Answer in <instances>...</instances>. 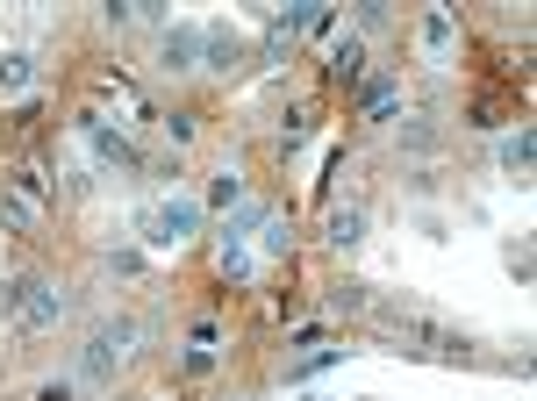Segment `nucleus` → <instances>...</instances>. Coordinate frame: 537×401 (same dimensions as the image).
Here are the masks:
<instances>
[{
    "label": "nucleus",
    "mask_w": 537,
    "mask_h": 401,
    "mask_svg": "<svg viewBox=\"0 0 537 401\" xmlns=\"http://www.w3.org/2000/svg\"><path fill=\"white\" fill-rule=\"evenodd\" d=\"M129 344H137V323H101L94 337H86V351H79V373L86 380H108L129 359Z\"/></svg>",
    "instance_id": "1"
},
{
    "label": "nucleus",
    "mask_w": 537,
    "mask_h": 401,
    "mask_svg": "<svg viewBox=\"0 0 537 401\" xmlns=\"http://www.w3.org/2000/svg\"><path fill=\"white\" fill-rule=\"evenodd\" d=\"M194 222H201V208H194V201H151L137 230H144V244L172 251V244H187V237H194Z\"/></svg>",
    "instance_id": "2"
},
{
    "label": "nucleus",
    "mask_w": 537,
    "mask_h": 401,
    "mask_svg": "<svg viewBox=\"0 0 537 401\" xmlns=\"http://www.w3.org/2000/svg\"><path fill=\"white\" fill-rule=\"evenodd\" d=\"M330 72H337V79H358V72H366V51H358V36H344V43H337Z\"/></svg>",
    "instance_id": "10"
},
{
    "label": "nucleus",
    "mask_w": 537,
    "mask_h": 401,
    "mask_svg": "<svg viewBox=\"0 0 537 401\" xmlns=\"http://www.w3.org/2000/svg\"><path fill=\"white\" fill-rule=\"evenodd\" d=\"M0 230L29 237V230H36V208H29V201H15V194H0Z\"/></svg>",
    "instance_id": "8"
},
{
    "label": "nucleus",
    "mask_w": 537,
    "mask_h": 401,
    "mask_svg": "<svg viewBox=\"0 0 537 401\" xmlns=\"http://www.w3.org/2000/svg\"><path fill=\"white\" fill-rule=\"evenodd\" d=\"M65 316V294H58V280H22V330H51Z\"/></svg>",
    "instance_id": "3"
},
{
    "label": "nucleus",
    "mask_w": 537,
    "mask_h": 401,
    "mask_svg": "<svg viewBox=\"0 0 537 401\" xmlns=\"http://www.w3.org/2000/svg\"><path fill=\"white\" fill-rule=\"evenodd\" d=\"M165 65L172 72H201V29L194 22H172L165 29Z\"/></svg>",
    "instance_id": "5"
},
{
    "label": "nucleus",
    "mask_w": 537,
    "mask_h": 401,
    "mask_svg": "<svg viewBox=\"0 0 537 401\" xmlns=\"http://www.w3.org/2000/svg\"><path fill=\"white\" fill-rule=\"evenodd\" d=\"M79 137H86V144H94V151H101L108 165H137V144H129V137H122V129H108L101 115H79Z\"/></svg>",
    "instance_id": "4"
},
{
    "label": "nucleus",
    "mask_w": 537,
    "mask_h": 401,
    "mask_svg": "<svg viewBox=\"0 0 537 401\" xmlns=\"http://www.w3.org/2000/svg\"><path fill=\"white\" fill-rule=\"evenodd\" d=\"M358 230H366V215H358V208H330V244H337V251L358 244Z\"/></svg>",
    "instance_id": "9"
},
{
    "label": "nucleus",
    "mask_w": 537,
    "mask_h": 401,
    "mask_svg": "<svg viewBox=\"0 0 537 401\" xmlns=\"http://www.w3.org/2000/svg\"><path fill=\"white\" fill-rule=\"evenodd\" d=\"M0 316H22V280H0Z\"/></svg>",
    "instance_id": "16"
},
{
    "label": "nucleus",
    "mask_w": 537,
    "mask_h": 401,
    "mask_svg": "<svg viewBox=\"0 0 537 401\" xmlns=\"http://www.w3.org/2000/svg\"><path fill=\"white\" fill-rule=\"evenodd\" d=\"M330 359H344V351H308V359H301V366H294V380H308V373H323V366H330Z\"/></svg>",
    "instance_id": "15"
},
{
    "label": "nucleus",
    "mask_w": 537,
    "mask_h": 401,
    "mask_svg": "<svg viewBox=\"0 0 537 401\" xmlns=\"http://www.w3.org/2000/svg\"><path fill=\"white\" fill-rule=\"evenodd\" d=\"M502 165L516 172V180L530 172V129H516V137H502Z\"/></svg>",
    "instance_id": "11"
},
{
    "label": "nucleus",
    "mask_w": 537,
    "mask_h": 401,
    "mask_svg": "<svg viewBox=\"0 0 537 401\" xmlns=\"http://www.w3.org/2000/svg\"><path fill=\"white\" fill-rule=\"evenodd\" d=\"M36 86V58L29 51H0V94H29Z\"/></svg>",
    "instance_id": "7"
},
{
    "label": "nucleus",
    "mask_w": 537,
    "mask_h": 401,
    "mask_svg": "<svg viewBox=\"0 0 537 401\" xmlns=\"http://www.w3.org/2000/svg\"><path fill=\"white\" fill-rule=\"evenodd\" d=\"M423 43H430V51L452 43V8H430V15H423Z\"/></svg>",
    "instance_id": "12"
},
{
    "label": "nucleus",
    "mask_w": 537,
    "mask_h": 401,
    "mask_svg": "<svg viewBox=\"0 0 537 401\" xmlns=\"http://www.w3.org/2000/svg\"><path fill=\"white\" fill-rule=\"evenodd\" d=\"M394 108V79H366V115H387Z\"/></svg>",
    "instance_id": "14"
},
{
    "label": "nucleus",
    "mask_w": 537,
    "mask_h": 401,
    "mask_svg": "<svg viewBox=\"0 0 537 401\" xmlns=\"http://www.w3.org/2000/svg\"><path fill=\"white\" fill-rule=\"evenodd\" d=\"M237 65V36L230 29H201V72H230Z\"/></svg>",
    "instance_id": "6"
},
{
    "label": "nucleus",
    "mask_w": 537,
    "mask_h": 401,
    "mask_svg": "<svg viewBox=\"0 0 537 401\" xmlns=\"http://www.w3.org/2000/svg\"><path fill=\"white\" fill-rule=\"evenodd\" d=\"M208 201H215V208H237V201H244V180H237V172H215Z\"/></svg>",
    "instance_id": "13"
}]
</instances>
